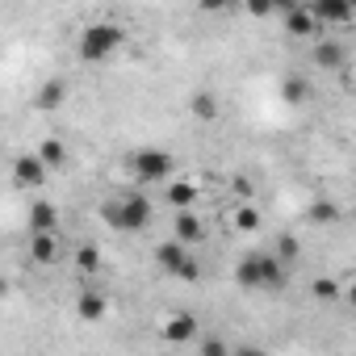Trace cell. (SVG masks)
I'll return each instance as SVG.
<instances>
[{"label":"cell","mask_w":356,"mask_h":356,"mask_svg":"<svg viewBox=\"0 0 356 356\" xmlns=\"http://www.w3.org/2000/svg\"><path fill=\"white\" fill-rule=\"evenodd\" d=\"M235 281L243 289H252V293H281V285H285V260L277 252H252V256L239 260Z\"/></svg>","instance_id":"obj_1"},{"label":"cell","mask_w":356,"mask_h":356,"mask_svg":"<svg viewBox=\"0 0 356 356\" xmlns=\"http://www.w3.org/2000/svg\"><path fill=\"white\" fill-rule=\"evenodd\" d=\"M151 197L147 193H138V189H126L122 197H113V202H105V210H101V218L113 227V231H143V227H151Z\"/></svg>","instance_id":"obj_2"},{"label":"cell","mask_w":356,"mask_h":356,"mask_svg":"<svg viewBox=\"0 0 356 356\" xmlns=\"http://www.w3.org/2000/svg\"><path fill=\"white\" fill-rule=\"evenodd\" d=\"M122 42H126V30L118 22H92V26L80 30L76 51H80L84 63H105V59H113L122 51Z\"/></svg>","instance_id":"obj_3"},{"label":"cell","mask_w":356,"mask_h":356,"mask_svg":"<svg viewBox=\"0 0 356 356\" xmlns=\"http://www.w3.org/2000/svg\"><path fill=\"white\" fill-rule=\"evenodd\" d=\"M126 163H130L138 185H168L172 181V155L159 147H138V151H130Z\"/></svg>","instance_id":"obj_4"},{"label":"cell","mask_w":356,"mask_h":356,"mask_svg":"<svg viewBox=\"0 0 356 356\" xmlns=\"http://www.w3.org/2000/svg\"><path fill=\"white\" fill-rule=\"evenodd\" d=\"M155 260H159V268H168L172 277H185V281H197V277H202L197 256H189V243H185V239L159 243V248H155Z\"/></svg>","instance_id":"obj_5"},{"label":"cell","mask_w":356,"mask_h":356,"mask_svg":"<svg viewBox=\"0 0 356 356\" xmlns=\"http://www.w3.org/2000/svg\"><path fill=\"white\" fill-rule=\"evenodd\" d=\"M47 159L38 155V151H30V155H17L13 159V181L22 185V189H42V181H47Z\"/></svg>","instance_id":"obj_6"},{"label":"cell","mask_w":356,"mask_h":356,"mask_svg":"<svg viewBox=\"0 0 356 356\" xmlns=\"http://www.w3.org/2000/svg\"><path fill=\"white\" fill-rule=\"evenodd\" d=\"M310 9L323 26H352L356 22V0H310Z\"/></svg>","instance_id":"obj_7"},{"label":"cell","mask_w":356,"mask_h":356,"mask_svg":"<svg viewBox=\"0 0 356 356\" xmlns=\"http://www.w3.org/2000/svg\"><path fill=\"white\" fill-rule=\"evenodd\" d=\"M318 17H314V9L310 5H298V9H289L285 13V34H293V38H310V34H318Z\"/></svg>","instance_id":"obj_8"},{"label":"cell","mask_w":356,"mask_h":356,"mask_svg":"<svg viewBox=\"0 0 356 356\" xmlns=\"http://www.w3.org/2000/svg\"><path fill=\"white\" fill-rule=\"evenodd\" d=\"M30 256L38 264H55L59 260V239L55 231H30Z\"/></svg>","instance_id":"obj_9"},{"label":"cell","mask_w":356,"mask_h":356,"mask_svg":"<svg viewBox=\"0 0 356 356\" xmlns=\"http://www.w3.org/2000/svg\"><path fill=\"white\" fill-rule=\"evenodd\" d=\"M176 239H185V243H202L206 239V222L193 214V210H176Z\"/></svg>","instance_id":"obj_10"},{"label":"cell","mask_w":356,"mask_h":356,"mask_svg":"<svg viewBox=\"0 0 356 356\" xmlns=\"http://www.w3.org/2000/svg\"><path fill=\"white\" fill-rule=\"evenodd\" d=\"M76 310H80V318H84V323H101V318H105V310H109V302H105V293H101V289H84V293H80V302H76Z\"/></svg>","instance_id":"obj_11"},{"label":"cell","mask_w":356,"mask_h":356,"mask_svg":"<svg viewBox=\"0 0 356 356\" xmlns=\"http://www.w3.org/2000/svg\"><path fill=\"white\" fill-rule=\"evenodd\" d=\"M163 197H168V206H176V210H189V206L197 202V185H193V181H172V185L163 189Z\"/></svg>","instance_id":"obj_12"},{"label":"cell","mask_w":356,"mask_h":356,"mask_svg":"<svg viewBox=\"0 0 356 356\" xmlns=\"http://www.w3.org/2000/svg\"><path fill=\"white\" fill-rule=\"evenodd\" d=\"M163 335H168L172 343H185V339H193V335H197V318H193V314H176V318H168Z\"/></svg>","instance_id":"obj_13"},{"label":"cell","mask_w":356,"mask_h":356,"mask_svg":"<svg viewBox=\"0 0 356 356\" xmlns=\"http://www.w3.org/2000/svg\"><path fill=\"white\" fill-rule=\"evenodd\" d=\"M59 227V210L51 202H34L30 206V231H55Z\"/></svg>","instance_id":"obj_14"},{"label":"cell","mask_w":356,"mask_h":356,"mask_svg":"<svg viewBox=\"0 0 356 356\" xmlns=\"http://www.w3.org/2000/svg\"><path fill=\"white\" fill-rule=\"evenodd\" d=\"M252 17H273V13H289L298 9V0H243Z\"/></svg>","instance_id":"obj_15"},{"label":"cell","mask_w":356,"mask_h":356,"mask_svg":"<svg viewBox=\"0 0 356 356\" xmlns=\"http://www.w3.org/2000/svg\"><path fill=\"white\" fill-rule=\"evenodd\" d=\"M38 155L47 159V168H51V172L67 163V147H63L59 138H47V143H38Z\"/></svg>","instance_id":"obj_16"},{"label":"cell","mask_w":356,"mask_h":356,"mask_svg":"<svg viewBox=\"0 0 356 356\" xmlns=\"http://www.w3.org/2000/svg\"><path fill=\"white\" fill-rule=\"evenodd\" d=\"M314 63L318 67H339L343 63V47L339 42H318L314 47Z\"/></svg>","instance_id":"obj_17"},{"label":"cell","mask_w":356,"mask_h":356,"mask_svg":"<svg viewBox=\"0 0 356 356\" xmlns=\"http://www.w3.org/2000/svg\"><path fill=\"white\" fill-rule=\"evenodd\" d=\"M306 218H310L314 227H331V222H339V206H331V202H314Z\"/></svg>","instance_id":"obj_18"},{"label":"cell","mask_w":356,"mask_h":356,"mask_svg":"<svg viewBox=\"0 0 356 356\" xmlns=\"http://www.w3.org/2000/svg\"><path fill=\"white\" fill-rule=\"evenodd\" d=\"M189 105H193V113H197L202 122H214V118H218V101H214L210 92H197V97H193Z\"/></svg>","instance_id":"obj_19"},{"label":"cell","mask_w":356,"mask_h":356,"mask_svg":"<svg viewBox=\"0 0 356 356\" xmlns=\"http://www.w3.org/2000/svg\"><path fill=\"white\" fill-rule=\"evenodd\" d=\"M63 97H67V88H63L59 80H51V84H47L42 92H38V109H55V105H59Z\"/></svg>","instance_id":"obj_20"},{"label":"cell","mask_w":356,"mask_h":356,"mask_svg":"<svg viewBox=\"0 0 356 356\" xmlns=\"http://www.w3.org/2000/svg\"><path fill=\"white\" fill-rule=\"evenodd\" d=\"M310 289H314V298H318V302H335V298L343 293V289H339V285H335L331 277H318V281H314Z\"/></svg>","instance_id":"obj_21"},{"label":"cell","mask_w":356,"mask_h":356,"mask_svg":"<svg viewBox=\"0 0 356 356\" xmlns=\"http://www.w3.org/2000/svg\"><path fill=\"white\" fill-rule=\"evenodd\" d=\"M235 227H239V231H256V227H260V214H256L252 206H243V210H235Z\"/></svg>","instance_id":"obj_22"},{"label":"cell","mask_w":356,"mask_h":356,"mask_svg":"<svg viewBox=\"0 0 356 356\" xmlns=\"http://www.w3.org/2000/svg\"><path fill=\"white\" fill-rule=\"evenodd\" d=\"M76 264H80L84 273H97V264H101V256H97V248H88V243H84V248L76 252Z\"/></svg>","instance_id":"obj_23"},{"label":"cell","mask_w":356,"mask_h":356,"mask_svg":"<svg viewBox=\"0 0 356 356\" xmlns=\"http://www.w3.org/2000/svg\"><path fill=\"white\" fill-rule=\"evenodd\" d=\"M277 256H281L285 264L298 260V239H293V235H281V239H277Z\"/></svg>","instance_id":"obj_24"},{"label":"cell","mask_w":356,"mask_h":356,"mask_svg":"<svg viewBox=\"0 0 356 356\" xmlns=\"http://www.w3.org/2000/svg\"><path fill=\"white\" fill-rule=\"evenodd\" d=\"M197 5H202V13H222L231 0H197Z\"/></svg>","instance_id":"obj_25"},{"label":"cell","mask_w":356,"mask_h":356,"mask_svg":"<svg viewBox=\"0 0 356 356\" xmlns=\"http://www.w3.org/2000/svg\"><path fill=\"white\" fill-rule=\"evenodd\" d=\"M202 352H206V356H222V352H227V343H222V339H206V343H202Z\"/></svg>","instance_id":"obj_26"},{"label":"cell","mask_w":356,"mask_h":356,"mask_svg":"<svg viewBox=\"0 0 356 356\" xmlns=\"http://www.w3.org/2000/svg\"><path fill=\"white\" fill-rule=\"evenodd\" d=\"M302 97H306V84L293 80V84H289V101H302Z\"/></svg>","instance_id":"obj_27"},{"label":"cell","mask_w":356,"mask_h":356,"mask_svg":"<svg viewBox=\"0 0 356 356\" xmlns=\"http://www.w3.org/2000/svg\"><path fill=\"white\" fill-rule=\"evenodd\" d=\"M231 189H235V193H243V197H248V193H252V181H243V176H239V181H235V185H231Z\"/></svg>","instance_id":"obj_28"},{"label":"cell","mask_w":356,"mask_h":356,"mask_svg":"<svg viewBox=\"0 0 356 356\" xmlns=\"http://www.w3.org/2000/svg\"><path fill=\"white\" fill-rule=\"evenodd\" d=\"M348 302H352V306H356V285H348Z\"/></svg>","instance_id":"obj_29"},{"label":"cell","mask_w":356,"mask_h":356,"mask_svg":"<svg viewBox=\"0 0 356 356\" xmlns=\"http://www.w3.org/2000/svg\"><path fill=\"white\" fill-rule=\"evenodd\" d=\"M352 222H356V210H352Z\"/></svg>","instance_id":"obj_30"}]
</instances>
